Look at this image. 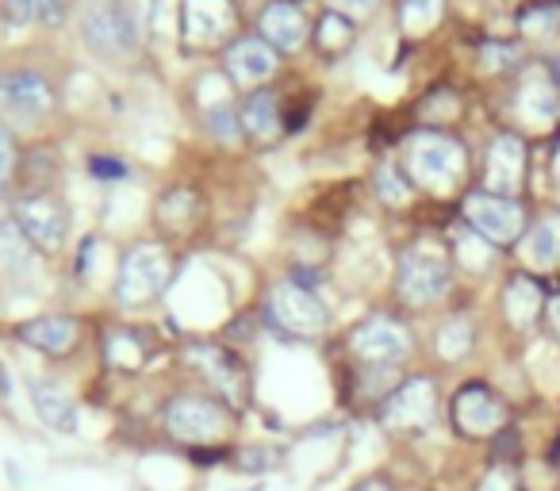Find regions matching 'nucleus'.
I'll use <instances>...</instances> for the list:
<instances>
[{"mask_svg":"<svg viewBox=\"0 0 560 491\" xmlns=\"http://www.w3.org/2000/svg\"><path fill=\"white\" fill-rule=\"evenodd\" d=\"M404 173L411 185L445 196V192H453V188H460V180H465L468 154L453 135L422 127V131H415L411 139H407Z\"/></svg>","mask_w":560,"mask_h":491,"instance_id":"nucleus-1","label":"nucleus"},{"mask_svg":"<svg viewBox=\"0 0 560 491\" xmlns=\"http://www.w3.org/2000/svg\"><path fill=\"white\" fill-rule=\"evenodd\" d=\"M162 422L170 430L173 442L180 445H211L223 442L231 434V407L215 396H192V391H180L165 404Z\"/></svg>","mask_w":560,"mask_h":491,"instance_id":"nucleus-2","label":"nucleus"},{"mask_svg":"<svg viewBox=\"0 0 560 491\" xmlns=\"http://www.w3.org/2000/svg\"><path fill=\"white\" fill-rule=\"evenodd\" d=\"M450 289V258L438 242H415L399 254V269H396V292L404 304L411 307H427L434 300L445 296Z\"/></svg>","mask_w":560,"mask_h":491,"instance_id":"nucleus-3","label":"nucleus"},{"mask_svg":"<svg viewBox=\"0 0 560 491\" xmlns=\"http://www.w3.org/2000/svg\"><path fill=\"white\" fill-rule=\"evenodd\" d=\"M173 281V258L165 254V246L154 242H142L131 246L119 261V277H116V300L127 307H142L154 296H162Z\"/></svg>","mask_w":560,"mask_h":491,"instance_id":"nucleus-4","label":"nucleus"},{"mask_svg":"<svg viewBox=\"0 0 560 491\" xmlns=\"http://www.w3.org/2000/svg\"><path fill=\"white\" fill-rule=\"evenodd\" d=\"M234 32H238L234 0H180V43L188 50L231 47Z\"/></svg>","mask_w":560,"mask_h":491,"instance_id":"nucleus-5","label":"nucleus"},{"mask_svg":"<svg viewBox=\"0 0 560 491\" xmlns=\"http://www.w3.org/2000/svg\"><path fill=\"white\" fill-rule=\"evenodd\" d=\"M269 319L292 338H319L323 330H327L330 315H327V307H323V300L315 296L307 284L280 281L277 289L269 292Z\"/></svg>","mask_w":560,"mask_h":491,"instance_id":"nucleus-6","label":"nucleus"},{"mask_svg":"<svg viewBox=\"0 0 560 491\" xmlns=\"http://www.w3.org/2000/svg\"><path fill=\"white\" fill-rule=\"evenodd\" d=\"M460 211H465L468 226H472L483 242H491V246H511V242H518L522 234H526V211H522L518 200H511V196H495L480 188V192L465 196Z\"/></svg>","mask_w":560,"mask_h":491,"instance_id":"nucleus-7","label":"nucleus"},{"mask_svg":"<svg viewBox=\"0 0 560 491\" xmlns=\"http://www.w3.org/2000/svg\"><path fill=\"white\" fill-rule=\"evenodd\" d=\"M185 361L196 369V373L203 376V381L211 384L215 399H223V404L231 407V411H238V407L249 399V391H246V369H242V361L234 358V353H226L223 346H215V342H192V346H185Z\"/></svg>","mask_w":560,"mask_h":491,"instance_id":"nucleus-8","label":"nucleus"},{"mask_svg":"<svg viewBox=\"0 0 560 491\" xmlns=\"http://www.w3.org/2000/svg\"><path fill=\"white\" fill-rule=\"evenodd\" d=\"M12 223L20 226L27 242H32V250L39 254H58L66 242V208L47 192H32V196H20L12 203Z\"/></svg>","mask_w":560,"mask_h":491,"instance_id":"nucleus-9","label":"nucleus"},{"mask_svg":"<svg viewBox=\"0 0 560 491\" xmlns=\"http://www.w3.org/2000/svg\"><path fill=\"white\" fill-rule=\"evenodd\" d=\"M350 350L358 353V361L376 369L399 365L411 353V330L392 315H369L365 323H358L350 335Z\"/></svg>","mask_w":560,"mask_h":491,"instance_id":"nucleus-10","label":"nucleus"},{"mask_svg":"<svg viewBox=\"0 0 560 491\" xmlns=\"http://www.w3.org/2000/svg\"><path fill=\"white\" fill-rule=\"evenodd\" d=\"M438 414V388L430 376H407L404 384L392 388V396L384 399L381 407V422L388 430H404V434H415V430H427Z\"/></svg>","mask_w":560,"mask_h":491,"instance_id":"nucleus-11","label":"nucleus"},{"mask_svg":"<svg viewBox=\"0 0 560 491\" xmlns=\"http://www.w3.org/2000/svg\"><path fill=\"white\" fill-rule=\"evenodd\" d=\"M453 426L465 437H495L506 430V407L488 384H465L450 404Z\"/></svg>","mask_w":560,"mask_h":491,"instance_id":"nucleus-12","label":"nucleus"},{"mask_svg":"<svg viewBox=\"0 0 560 491\" xmlns=\"http://www.w3.org/2000/svg\"><path fill=\"white\" fill-rule=\"evenodd\" d=\"M81 32H85L89 47L104 50V55H131L135 50V24L119 0H85Z\"/></svg>","mask_w":560,"mask_h":491,"instance_id":"nucleus-13","label":"nucleus"},{"mask_svg":"<svg viewBox=\"0 0 560 491\" xmlns=\"http://www.w3.org/2000/svg\"><path fill=\"white\" fill-rule=\"evenodd\" d=\"M522 180H526V142L518 135H499L488 147V157H483V192L514 200Z\"/></svg>","mask_w":560,"mask_h":491,"instance_id":"nucleus-14","label":"nucleus"},{"mask_svg":"<svg viewBox=\"0 0 560 491\" xmlns=\"http://www.w3.org/2000/svg\"><path fill=\"white\" fill-rule=\"evenodd\" d=\"M0 108L20 119H39L55 108V89L32 70L0 73Z\"/></svg>","mask_w":560,"mask_h":491,"instance_id":"nucleus-15","label":"nucleus"},{"mask_svg":"<svg viewBox=\"0 0 560 491\" xmlns=\"http://www.w3.org/2000/svg\"><path fill=\"white\" fill-rule=\"evenodd\" d=\"M223 62L238 85H265L277 73V50L265 39H234Z\"/></svg>","mask_w":560,"mask_h":491,"instance_id":"nucleus-16","label":"nucleus"},{"mask_svg":"<svg viewBox=\"0 0 560 491\" xmlns=\"http://www.w3.org/2000/svg\"><path fill=\"white\" fill-rule=\"evenodd\" d=\"M257 27H261L265 43L272 50H284V55H292V50H300L307 43L304 12L296 4H289V0H272L269 9L261 12V20H257Z\"/></svg>","mask_w":560,"mask_h":491,"instance_id":"nucleus-17","label":"nucleus"},{"mask_svg":"<svg viewBox=\"0 0 560 491\" xmlns=\"http://www.w3.org/2000/svg\"><path fill=\"white\" fill-rule=\"evenodd\" d=\"M81 338V327L73 315H39V319L24 323L20 327V342L32 346V350H43L50 358H62L78 346Z\"/></svg>","mask_w":560,"mask_h":491,"instance_id":"nucleus-18","label":"nucleus"},{"mask_svg":"<svg viewBox=\"0 0 560 491\" xmlns=\"http://www.w3.org/2000/svg\"><path fill=\"white\" fill-rule=\"evenodd\" d=\"M27 396H32L39 422H47L55 434H78V407H73V399L58 384L27 381Z\"/></svg>","mask_w":560,"mask_h":491,"instance_id":"nucleus-19","label":"nucleus"},{"mask_svg":"<svg viewBox=\"0 0 560 491\" xmlns=\"http://www.w3.org/2000/svg\"><path fill=\"white\" fill-rule=\"evenodd\" d=\"M560 108V96H557V85L549 81V73L541 70H529L518 85V101H514V112H518L526 124H537L545 127Z\"/></svg>","mask_w":560,"mask_h":491,"instance_id":"nucleus-20","label":"nucleus"},{"mask_svg":"<svg viewBox=\"0 0 560 491\" xmlns=\"http://www.w3.org/2000/svg\"><path fill=\"white\" fill-rule=\"evenodd\" d=\"M541 312H545L541 284H537L534 277H526V273L511 277V281H506V289H503V315H506V323H511V327H518V330H526V327H534Z\"/></svg>","mask_w":560,"mask_h":491,"instance_id":"nucleus-21","label":"nucleus"},{"mask_svg":"<svg viewBox=\"0 0 560 491\" xmlns=\"http://www.w3.org/2000/svg\"><path fill=\"white\" fill-rule=\"evenodd\" d=\"M522 258L534 269H552L560 261V215H541L522 238Z\"/></svg>","mask_w":560,"mask_h":491,"instance_id":"nucleus-22","label":"nucleus"},{"mask_svg":"<svg viewBox=\"0 0 560 491\" xmlns=\"http://www.w3.org/2000/svg\"><path fill=\"white\" fill-rule=\"evenodd\" d=\"M238 124H242V135L254 142H269L280 127V108H277V96L269 89H257V93L246 96L238 112Z\"/></svg>","mask_w":560,"mask_h":491,"instance_id":"nucleus-23","label":"nucleus"},{"mask_svg":"<svg viewBox=\"0 0 560 491\" xmlns=\"http://www.w3.org/2000/svg\"><path fill=\"white\" fill-rule=\"evenodd\" d=\"M104 358H108L112 369H124V373H135V369L147 365V342H142L135 330L119 327L108 335V342H104Z\"/></svg>","mask_w":560,"mask_h":491,"instance_id":"nucleus-24","label":"nucleus"},{"mask_svg":"<svg viewBox=\"0 0 560 491\" xmlns=\"http://www.w3.org/2000/svg\"><path fill=\"white\" fill-rule=\"evenodd\" d=\"M442 12H445V0H399L396 20L411 39H419V35H427L430 27H438Z\"/></svg>","mask_w":560,"mask_h":491,"instance_id":"nucleus-25","label":"nucleus"},{"mask_svg":"<svg viewBox=\"0 0 560 491\" xmlns=\"http://www.w3.org/2000/svg\"><path fill=\"white\" fill-rule=\"evenodd\" d=\"M315 47L330 58L346 55V50L353 47V24L346 16H338V12H327V16L315 24Z\"/></svg>","mask_w":560,"mask_h":491,"instance_id":"nucleus-26","label":"nucleus"},{"mask_svg":"<svg viewBox=\"0 0 560 491\" xmlns=\"http://www.w3.org/2000/svg\"><path fill=\"white\" fill-rule=\"evenodd\" d=\"M518 27L526 35H549L560 27V0H534L518 12Z\"/></svg>","mask_w":560,"mask_h":491,"instance_id":"nucleus-27","label":"nucleus"},{"mask_svg":"<svg viewBox=\"0 0 560 491\" xmlns=\"http://www.w3.org/2000/svg\"><path fill=\"white\" fill-rule=\"evenodd\" d=\"M468 350H472V323L457 315V319H450L438 330V353H442L445 361H460Z\"/></svg>","mask_w":560,"mask_h":491,"instance_id":"nucleus-28","label":"nucleus"},{"mask_svg":"<svg viewBox=\"0 0 560 491\" xmlns=\"http://www.w3.org/2000/svg\"><path fill=\"white\" fill-rule=\"evenodd\" d=\"M32 261V242L20 234L16 223H0V266L24 269Z\"/></svg>","mask_w":560,"mask_h":491,"instance_id":"nucleus-29","label":"nucleus"},{"mask_svg":"<svg viewBox=\"0 0 560 491\" xmlns=\"http://www.w3.org/2000/svg\"><path fill=\"white\" fill-rule=\"evenodd\" d=\"M376 188H381L384 203H392V208H399V203L411 200V180H407V173L399 169L396 162H388V165L376 169Z\"/></svg>","mask_w":560,"mask_h":491,"instance_id":"nucleus-30","label":"nucleus"},{"mask_svg":"<svg viewBox=\"0 0 560 491\" xmlns=\"http://www.w3.org/2000/svg\"><path fill=\"white\" fill-rule=\"evenodd\" d=\"M491 242H483L480 234H465V238H457V258L465 261L472 273H480V269H488V261H491V250H488Z\"/></svg>","mask_w":560,"mask_h":491,"instance_id":"nucleus-31","label":"nucleus"},{"mask_svg":"<svg viewBox=\"0 0 560 491\" xmlns=\"http://www.w3.org/2000/svg\"><path fill=\"white\" fill-rule=\"evenodd\" d=\"M476 491H522V483L511 465H495L480 483H476Z\"/></svg>","mask_w":560,"mask_h":491,"instance_id":"nucleus-32","label":"nucleus"},{"mask_svg":"<svg viewBox=\"0 0 560 491\" xmlns=\"http://www.w3.org/2000/svg\"><path fill=\"white\" fill-rule=\"evenodd\" d=\"M277 465H280L277 449H261V445H254V449L238 453V468H249V472H265V468H277Z\"/></svg>","mask_w":560,"mask_h":491,"instance_id":"nucleus-33","label":"nucleus"},{"mask_svg":"<svg viewBox=\"0 0 560 491\" xmlns=\"http://www.w3.org/2000/svg\"><path fill=\"white\" fill-rule=\"evenodd\" d=\"M208 131L211 135H219V139H238V131H242V124L234 119V112H226V108H219V112H208Z\"/></svg>","mask_w":560,"mask_h":491,"instance_id":"nucleus-34","label":"nucleus"},{"mask_svg":"<svg viewBox=\"0 0 560 491\" xmlns=\"http://www.w3.org/2000/svg\"><path fill=\"white\" fill-rule=\"evenodd\" d=\"M16 142H12L9 131H0V188L9 185L12 177H16Z\"/></svg>","mask_w":560,"mask_h":491,"instance_id":"nucleus-35","label":"nucleus"},{"mask_svg":"<svg viewBox=\"0 0 560 491\" xmlns=\"http://www.w3.org/2000/svg\"><path fill=\"white\" fill-rule=\"evenodd\" d=\"M89 173L101 180H119V177H127V165L108 154H96V157H89Z\"/></svg>","mask_w":560,"mask_h":491,"instance_id":"nucleus-36","label":"nucleus"},{"mask_svg":"<svg viewBox=\"0 0 560 491\" xmlns=\"http://www.w3.org/2000/svg\"><path fill=\"white\" fill-rule=\"evenodd\" d=\"M330 12H338V16H365V12L376 9V0H327Z\"/></svg>","mask_w":560,"mask_h":491,"instance_id":"nucleus-37","label":"nucleus"},{"mask_svg":"<svg viewBox=\"0 0 560 491\" xmlns=\"http://www.w3.org/2000/svg\"><path fill=\"white\" fill-rule=\"evenodd\" d=\"M0 9L9 12L16 24H27L32 16H39V9H35V0H0Z\"/></svg>","mask_w":560,"mask_h":491,"instance_id":"nucleus-38","label":"nucleus"},{"mask_svg":"<svg viewBox=\"0 0 560 491\" xmlns=\"http://www.w3.org/2000/svg\"><path fill=\"white\" fill-rule=\"evenodd\" d=\"M35 9H39V16L47 20V24L62 20V0H35Z\"/></svg>","mask_w":560,"mask_h":491,"instance_id":"nucleus-39","label":"nucleus"},{"mask_svg":"<svg viewBox=\"0 0 560 491\" xmlns=\"http://www.w3.org/2000/svg\"><path fill=\"white\" fill-rule=\"evenodd\" d=\"M549 323H552V330H557V335H560V292L549 300Z\"/></svg>","mask_w":560,"mask_h":491,"instance_id":"nucleus-40","label":"nucleus"},{"mask_svg":"<svg viewBox=\"0 0 560 491\" xmlns=\"http://www.w3.org/2000/svg\"><path fill=\"white\" fill-rule=\"evenodd\" d=\"M350 491H392V488H388L384 480H376V476H373V480H361L358 488H350Z\"/></svg>","mask_w":560,"mask_h":491,"instance_id":"nucleus-41","label":"nucleus"},{"mask_svg":"<svg viewBox=\"0 0 560 491\" xmlns=\"http://www.w3.org/2000/svg\"><path fill=\"white\" fill-rule=\"evenodd\" d=\"M4 211H9V203H4V192H0V223H4Z\"/></svg>","mask_w":560,"mask_h":491,"instance_id":"nucleus-42","label":"nucleus"}]
</instances>
